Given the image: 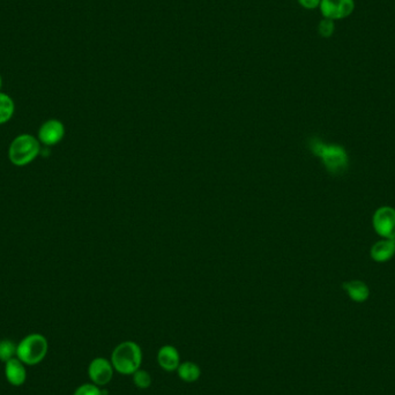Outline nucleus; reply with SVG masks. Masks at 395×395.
Instances as JSON below:
<instances>
[{
	"label": "nucleus",
	"mask_w": 395,
	"mask_h": 395,
	"mask_svg": "<svg viewBox=\"0 0 395 395\" xmlns=\"http://www.w3.org/2000/svg\"><path fill=\"white\" fill-rule=\"evenodd\" d=\"M142 351L137 342L124 341L114 349L111 354V363L116 372L125 376H132L142 366Z\"/></svg>",
	"instance_id": "obj_1"
},
{
	"label": "nucleus",
	"mask_w": 395,
	"mask_h": 395,
	"mask_svg": "<svg viewBox=\"0 0 395 395\" xmlns=\"http://www.w3.org/2000/svg\"><path fill=\"white\" fill-rule=\"evenodd\" d=\"M41 153V142L31 134L23 133L15 137L8 148V159L16 166H28Z\"/></svg>",
	"instance_id": "obj_2"
},
{
	"label": "nucleus",
	"mask_w": 395,
	"mask_h": 395,
	"mask_svg": "<svg viewBox=\"0 0 395 395\" xmlns=\"http://www.w3.org/2000/svg\"><path fill=\"white\" fill-rule=\"evenodd\" d=\"M48 351V340L40 333H33L25 336L23 340L16 344V357L26 366H37L43 362Z\"/></svg>",
	"instance_id": "obj_3"
},
{
	"label": "nucleus",
	"mask_w": 395,
	"mask_h": 395,
	"mask_svg": "<svg viewBox=\"0 0 395 395\" xmlns=\"http://www.w3.org/2000/svg\"><path fill=\"white\" fill-rule=\"evenodd\" d=\"M312 152L322 160L326 169L333 175L344 174L349 166V159L344 148L341 146H327L320 141H314L312 144Z\"/></svg>",
	"instance_id": "obj_4"
},
{
	"label": "nucleus",
	"mask_w": 395,
	"mask_h": 395,
	"mask_svg": "<svg viewBox=\"0 0 395 395\" xmlns=\"http://www.w3.org/2000/svg\"><path fill=\"white\" fill-rule=\"evenodd\" d=\"M319 8L324 18L333 21L344 20L353 14L355 0H322Z\"/></svg>",
	"instance_id": "obj_5"
},
{
	"label": "nucleus",
	"mask_w": 395,
	"mask_h": 395,
	"mask_svg": "<svg viewBox=\"0 0 395 395\" xmlns=\"http://www.w3.org/2000/svg\"><path fill=\"white\" fill-rule=\"evenodd\" d=\"M115 369L110 359L104 357H97L89 363L88 377L92 384L97 386H107L114 378Z\"/></svg>",
	"instance_id": "obj_6"
},
{
	"label": "nucleus",
	"mask_w": 395,
	"mask_h": 395,
	"mask_svg": "<svg viewBox=\"0 0 395 395\" xmlns=\"http://www.w3.org/2000/svg\"><path fill=\"white\" fill-rule=\"evenodd\" d=\"M373 228L383 238H395V209L381 207L373 215Z\"/></svg>",
	"instance_id": "obj_7"
},
{
	"label": "nucleus",
	"mask_w": 395,
	"mask_h": 395,
	"mask_svg": "<svg viewBox=\"0 0 395 395\" xmlns=\"http://www.w3.org/2000/svg\"><path fill=\"white\" fill-rule=\"evenodd\" d=\"M64 137H65V126L58 119H49L43 123L37 133L38 141L48 147L60 144Z\"/></svg>",
	"instance_id": "obj_8"
},
{
	"label": "nucleus",
	"mask_w": 395,
	"mask_h": 395,
	"mask_svg": "<svg viewBox=\"0 0 395 395\" xmlns=\"http://www.w3.org/2000/svg\"><path fill=\"white\" fill-rule=\"evenodd\" d=\"M156 359L160 368L166 372L177 371L178 366L181 364L179 351H177V348L170 344L160 348Z\"/></svg>",
	"instance_id": "obj_9"
},
{
	"label": "nucleus",
	"mask_w": 395,
	"mask_h": 395,
	"mask_svg": "<svg viewBox=\"0 0 395 395\" xmlns=\"http://www.w3.org/2000/svg\"><path fill=\"white\" fill-rule=\"evenodd\" d=\"M4 372L6 381L12 386H23L27 381V369L26 364L21 362L18 357L10 359L8 362L4 363Z\"/></svg>",
	"instance_id": "obj_10"
},
{
	"label": "nucleus",
	"mask_w": 395,
	"mask_h": 395,
	"mask_svg": "<svg viewBox=\"0 0 395 395\" xmlns=\"http://www.w3.org/2000/svg\"><path fill=\"white\" fill-rule=\"evenodd\" d=\"M371 258L376 262H386L395 255V238H383L371 248Z\"/></svg>",
	"instance_id": "obj_11"
},
{
	"label": "nucleus",
	"mask_w": 395,
	"mask_h": 395,
	"mask_svg": "<svg viewBox=\"0 0 395 395\" xmlns=\"http://www.w3.org/2000/svg\"><path fill=\"white\" fill-rule=\"evenodd\" d=\"M342 287H344V292H347V295L356 303H363L369 298V287L363 281H347L344 282Z\"/></svg>",
	"instance_id": "obj_12"
},
{
	"label": "nucleus",
	"mask_w": 395,
	"mask_h": 395,
	"mask_svg": "<svg viewBox=\"0 0 395 395\" xmlns=\"http://www.w3.org/2000/svg\"><path fill=\"white\" fill-rule=\"evenodd\" d=\"M176 372H177L179 379L185 381V383H196L201 377L200 366L196 363L190 362V361L181 362Z\"/></svg>",
	"instance_id": "obj_13"
},
{
	"label": "nucleus",
	"mask_w": 395,
	"mask_h": 395,
	"mask_svg": "<svg viewBox=\"0 0 395 395\" xmlns=\"http://www.w3.org/2000/svg\"><path fill=\"white\" fill-rule=\"evenodd\" d=\"M14 101L10 95L0 92V125H4L11 120L14 115Z\"/></svg>",
	"instance_id": "obj_14"
},
{
	"label": "nucleus",
	"mask_w": 395,
	"mask_h": 395,
	"mask_svg": "<svg viewBox=\"0 0 395 395\" xmlns=\"http://www.w3.org/2000/svg\"><path fill=\"white\" fill-rule=\"evenodd\" d=\"M14 357H16V344L8 339L0 341V361L6 363Z\"/></svg>",
	"instance_id": "obj_15"
},
{
	"label": "nucleus",
	"mask_w": 395,
	"mask_h": 395,
	"mask_svg": "<svg viewBox=\"0 0 395 395\" xmlns=\"http://www.w3.org/2000/svg\"><path fill=\"white\" fill-rule=\"evenodd\" d=\"M133 377V383L140 390H147L148 387H151L152 385L153 379L151 373L146 371L144 369H139L138 371L132 374Z\"/></svg>",
	"instance_id": "obj_16"
},
{
	"label": "nucleus",
	"mask_w": 395,
	"mask_h": 395,
	"mask_svg": "<svg viewBox=\"0 0 395 395\" xmlns=\"http://www.w3.org/2000/svg\"><path fill=\"white\" fill-rule=\"evenodd\" d=\"M334 31H335V21H333L331 18H324L318 25V33L324 38L332 37Z\"/></svg>",
	"instance_id": "obj_17"
},
{
	"label": "nucleus",
	"mask_w": 395,
	"mask_h": 395,
	"mask_svg": "<svg viewBox=\"0 0 395 395\" xmlns=\"http://www.w3.org/2000/svg\"><path fill=\"white\" fill-rule=\"evenodd\" d=\"M73 395H103V390L97 385L88 383V384H82L81 386H79L74 391Z\"/></svg>",
	"instance_id": "obj_18"
},
{
	"label": "nucleus",
	"mask_w": 395,
	"mask_h": 395,
	"mask_svg": "<svg viewBox=\"0 0 395 395\" xmlns=\"http://www.w3.org/2000/svg\"><path fill=\"white\" fill-rule=\"evenodd\" d=\"M297 1L305 10H316L319 8L322 0H297Z\"/></svg>",
	"instance_id": "obj_19"
},
{
	"label": "nucleus",
	"mask_w": 395,
	"mask_h": 395,
	"mask_svg": "<svg viewBox=\"0 0 395 395\" xmlns=\"http://www.w3.org/2000/svg\"><path fill=\"white\" fill-rule=\"evenodd\" d=\"M1 85H3V79H1V75H0V88H1Z\"/></svg>",
	"instance_id": "obj_20"
}]
</instances>
